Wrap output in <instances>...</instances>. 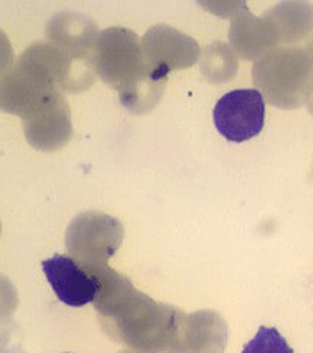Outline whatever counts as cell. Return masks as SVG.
<instances>
[{"label": "cell", "instance_id": "cell-1", "mask_svg": "<svg viewBox=\"0 0 313 353\" xmlns=\"http://www.w3.org/2000/svg\"><path fill=\"white\" fill-rule=\"evenodd\" d=\"M102 281L103 289L94 307L113 341L134 353H179V310L154 302L105 265Z\"/></svg>", "mask_w": 313, "mask_h": 353}, {"label": "cell", "instance_id": "cell-2", "mask_svg": "<svg viewBox=\"0 0 313 353\" xmlns=\"http://www.w3.org/2000/svg\"><path fill=\"white\" fill-rule=\"evenodd\" d=\"M105 263H88L73 256L55 254L42 261V270L57 297L68 307L96 302L103 289L102 268Z\"/></svg>", "mask_w": 313, "mask_h": 353}, {"label": "cell", "instance_id": "cell-3", "mask_svg": "<svg viewBox=\"0 0 313 353\" xmlns=\"http://www.w3.org/2000/svg\"><path fill=\"white\" fill-rule=\"evenodd\" d=\"M123 241L118 219L99 212L79 214L66 231V247L71 256L88 263H105Z\"/></svg>", "mask_w": 313, "mask_h": 353}, {"label": "cell", "instance_id": "cell-4", "mask_svg": "<svg viewBox=\"0 0 313 353\" xmlns=\"http://www.w3.org/2000/svg\"><path fill=\"white\" fill-rule=\"evenodd\" d=\"M265 100L257 89H236L223 95L213 110L218 132L230 142H245L265 126Z\"/></svg>", "mask_w": 313, "mask_h": 353}, {"label": "cell", "instance_id": "cell-5", "mask_svg": "<svg viewBox=\"0 0 313 353\" xmlns=\"http://www.w3.org/2000/svg\"><path fill=\"white\" fill-rule=\"evenodd\" d=\"M226 341V323L218 313H183L179 321V353H225Z\"/></svg>", "mask_w": 313, "mask_h": 353}, {"label": "cell", "instance_id": "cell-6", "mask_svg": "<svg viewBox=\"0 0 313 353\" xmlns=\"http://www.w3.org/2000/svg\"><path fill=\"white\" fill-rule=\"evenodd\" d=\"M243 353H294L278 329L260 327L254 339L243 348Z\"/></svg>", "mask_w": 313, "mask_h": 353}, {"label": "cell", "instance_id": "cell-7", "mask_svg": "<svg viewBox=\"0 0 313 353\" xmlns=\"http://www.w3.org/2000/svg\"><path fill=\"white\" fill-rule=\"evenodd\" d=\"M121 353H130V352H121Z\"/></svg>", "mask_w": 313, "mask_h": 353}]
</instances>
